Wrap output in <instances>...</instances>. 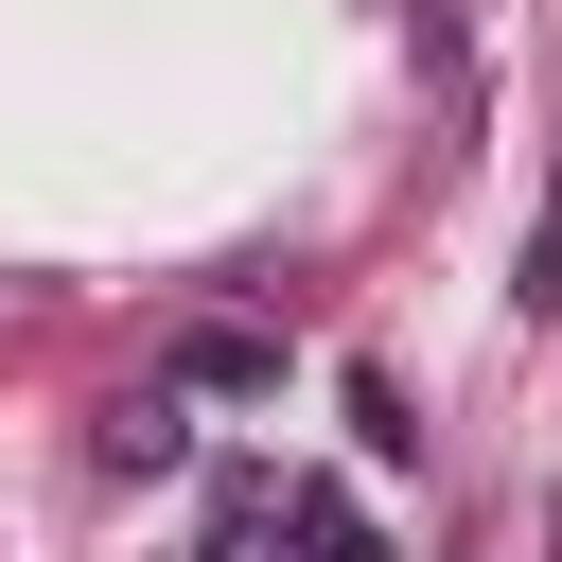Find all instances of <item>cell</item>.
Listing matches in <instances>:
<instances>
[{
  "mask_svg": "<svg viewBox=\"0 0 562 562\" xmlns=\"http://www.w3.org/2000/svg\"><path fill=\"white\" fill-rule=\"evenodd\" d=\"M351 439H369V457H422V422H404V386H386V369H351Z\"/></svg>",
  "mask_w": 562,
  "mask_h": 562,
  "instance_id": "obj_4",
  "label": "cell"
},
{
  "mask_svg": "<svg viewBox=\"0 0 562 562\" xmlns=\"http://www.w3.org/2000/svg\"><path fill=\"white\" fill-rule=\"evenodd\" d=\"M158 386H176V404H263V386H281V334H246V316H193V334L158 351Z\"/></svg>",
  "mask_w": 562,
  "mask_h": 562,
  "instance_id": "obj_1",
  "label": "cell"
},
{
  "mask_svg": "<svg viewBox=\"0 0 562 562\" xmlns=\"http://www.w3.org/2000/svg\"><path fill=\"white\" fill-rule=\"evenodd\" d=\"M176 457H193L176 386H123V404H105V474H176Z\"/></svg>",
  "mask_w": 562,
  "mask_h": 562,
  "instance_id": "obj_2",
  "label": "cell"
},
{
  "mask_svg": "<svg viewBox=\"0 0 562 562\" xmlns=\"http://www.w3.org/2000/svg\"><path fill=\"white\" fill-rule=\"evenodd\" d=\"M281 562H369V509L351 492H281Z\"/></svg>",
  "mask_w": 562,
  "mask_h": 562,
  "instance_id": "obj_3",
  "label": "cell"
}]
</instances>
